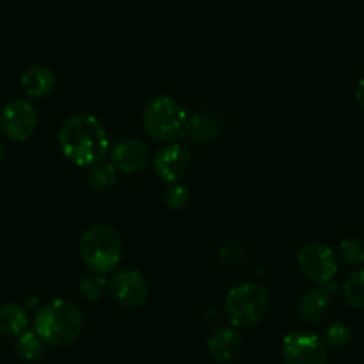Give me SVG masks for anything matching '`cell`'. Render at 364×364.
Segmentation results:
<instances>
[{
	"label": "cell",
	"instance_id": "1",
	"mask_svg": "<svg viewBox=\"0 0 364 364\" xmlns=\"http://www.w3.org/2000/svg\"><path fill=\"white\" fill-rule=\"evenodd\" d=\"M63 156L79 168H91L102 163L109 154V138L99 118L77 113L65 120L58 134Z\"/></svg>",
	"mask_w": 364,
	"mask_h": 364
},
{
	"label": "cell",
	"instance_id": "2",
	"mask_svg": "<svg viewBox=\"0 0 364 364\" xmlns=\"http://www.w3.org/2000/svg\"><path fill=\"white\" fill-rule=\"evenodd\" d=\"M84 327V314L75 302L55 299L38 311L34 332L48 346H65L75 341Z\"/></svg>",
	"mask_w": 364,
	"mask_h": 364
},
{
	"label": "cell",
	"instance_id": "3",
	"mask_svg": "<svg viewBox=\"0 0 364 364\" xmlns=\"http://www.w3.org/2000/svg\"><path fill=\"white\" fill-rule=\"evenodd\" d=\"M79 255L90 272L106 273L114 272L122 259V237L114 227L99 223L84 230L79 241Z\"/></svg>",
	"mask_w": 364,
	"mask_h": 364
},
{
	"label": "cell",
	"instance_id": "4",
	"mask_svg": "<svg viewBox=\"0 0 364 364\" xmlns=\"http://www.w3.org/2000/svg\"><path fill=\"white\" fill-rule=\"evenodd\" d=\"M190 114L173 97L157 95L143 109V125L150 138L164 143H175L188 136Z\"/></svg>",
	"mask_w": 364,
	"mask_h": 364
},
{
	"label": "cell",
	"instance_id": "5",
	"mask_svg": "<svg viewBox=\"0 0 364 364\" xmlns=\"http://www.w3.org/2000/svg\"><path fill=\"white\" fill-rule=\"evenodd\" d=\"M269 307L268 289L259 282H241L234 286L225 296L227 320L237 328L257 325Z\"/></svg>",
	"mask_w": 364,
	"mask_h": 364
},
{
	"label": "cell",
	"instance_id": "6",
	"mask_svg": "<svg viewBox=\"0 0 364 364\" xmlns=\"http://www.w3.org/2000/svg\"><path fill=\"white\" fill-rule=\"evenodd\" d=\"M299 266L307 281L316 286L331 284L338 275V257L328 245L321 241H309L299 254Z\"/></svg>",
	"mask_w": 364,
	"mask_h": 364
},
{
	"label": "cell",
	"instance_id": "7",
	"mask_svg": "<svg viewBox=\"0 0 364 364\" xmlns=\"http://www.w3.org/2000/svg\"><path fill=\"white\" fill-rule=\"evenodd\" d=\"M107 291H109L113 302H117L125 309H136L149 300L150 286L145 275L134 268L118 269L107 281Z\"/></svg>",
	"mask_w": 364,
	"mask_h": 364
},
{
	"label": "cell",
	"instance_id": "8",
	"mask_svg": "<svg viewBox=\"0 0 364 364\" xmlns=\"http://www.w3.org/2000/svg\"><path fill=\"white\" fill-rule=\"evenodd\" d=\"M38 127V109L26 99H11L0 111V131L13 141H26Z\"/></svg>",
	"mask_w": 364,
	"mask_h": 364
},
{
	"label": "cell",
	"instance_id": "9",
	"mask_svg": "<svg viewBox=\"0 0 364 364\" xmlns=\"http://www.w3.org/2000/svg\"><path fill=\"white\" fill-rule=\"evenodd\" d=\"M284 364H327V345L318 336L304 331L289 332L282 339Z\"/></svg>",
	"mask_w": 364,
	"mask_h": 364
},
{
	"label": "cell",
	"instance_id": "10",
	"mask_svg": "<svg viewBox=\"0 0 364 364\" xmlns=\"http://www.w3.org/2000/svg\"><path fill=\"white\" fill-rule=\"evenodd\" d=\"M191 166V154L186 146L170 143L154 159V173L166 184H175L188 173Z\"/></svg>",
	"mask_w": 364,
	"mask_h": 364
},
{
	"label": "cell",
	"instance_id": "11",
	"mask_svg": "<svg viewBox=\"0 0 364 364\" xmlns=\"http://www.w3.org/2000/svg\"><path fill=\"white\" fill-rule=\"evenodd\" d=\"M111 163L122 173L141 171L150 163V150L139 139H122L111 149Z\"/></svg>",
	"mask_w": 364,
	"mask_h": 364
},
{
	"label": "cell",
	"instance_id": "12",
	"mask_svg": "<svg viewBox=\"0 0 364 364\" xmlns=\"http://www.w3.org/2000/svg\"><path fill=\"white\" fill-rule=\"evenodd\" d=\"M336 286L323 284L304 293L299 302V314L307 323H321L328 316L334 300Z\"/></svg>",
	"mask_w": 364,
	"mask_h": 364
},
{
	"label": "cell",
	"instance_id": "13",
	"mask_svg": "<svg viewBox=\"0 0 364 364\" xmlns=\"http://www.w3.org/2000/svg\"><path fill=\"white\" fill-rule=\"evenodd\" d=\"M243 341L234 328H220L208 339V353L215 363L232 364L240 357Z\"/></svg>",
	"mask_w": 364,
	"mask_h": 364
},
{
	"label": "cell",
	"instance_id": "14",
	"mask_svg": "<svg viewBox=\"0 0 364 364\" xmlns=\"http://www.w3.org/2000/svg\"><path fill=\"white\" fill-rule=\"evenodd\" d=\"M22 90L31 99H43L54 90L55 75L47 65H33L22 73Z\"/></svg>",
	"mask_w": 364,
	"mask_h": 364
},
{
	"label": "cell",
	"instance_id": "15",
	"mask_svg": "<svg viewBox=\"0 0 364 364\" xmlns=\"http://www.w3.org/2000/svg\"><path fill=\"white\" fill-rule=\"evenodd\" d=\"M27 325H29V316H27L26 307L15 302L0 306V334L8 338H18L27 331Z\"/></svg>",
	"mask_w": 364,
	"mask_h": 364
},
{
	"label": "cell",
	"instance_id": "16",
	"mask_svg": "<svg viewBox=\"0 0 364 364\" xmlns=\"http://www.w3.org/2000/svg\"><path fill=\"white\" fill-rule=\"evenodd\" d=\"M218 120H216L215 114L209 113V111H198L197 114L190 117V122H188V134L193 136L197 141H213V139L218 136Z\"/></svg>",
	"mask_w": 364,
	"mask_h": 364
},
{
	"label": "cell",
	"instance_id": "17",
	"mask_svg": "<svg viewBox=\"0 0 364 364\" xmlns=\"http://www.w3.org/2000/svg\"><path fill=\"white\" fill-rule=\"evenodd\" d=\"M343 299L352 309H364V269H353L343 284Z\"/></svg>",
	"mask_w": 364,
	"mask_h": 364
},
{
	"label": "cell",
	"instance_id": "18",
	"mask_svg": "<svg viewBox=\"0 0 364 364\" xmlns=\"http://www.w3.org/2000/svg\"><path fill=\"white\" fill-rule=\"evenodd\" d=\"M118 170L113 163H97L90 168L87 182L90 186L97 191H106L117 184Z\"/></svg>",
	"mask_w": 364,
	"mask_h": 364
},
{
	"label": "cell",
	"instance_id": "19",
	"mask_svg": "<svg viewBox=\"0 0 364 364\" xmlns=\"http://www.w3.org/2000/svg\"><path fill=\"white\" fill-rule=\"evenodd\" d=\"M43 345L45 343L41 341L40 336L36 332H23L16 338L15 343V350H16V355L23 360H38L41 355H43Z\"/></svg>",
	"mask_w": 364,
	"mask_h": 364
},
{
	"label": "cell",
	"instance_id": "20",
	"mask_svg": "<svg viewBox=\"0 0 364 364\" xmlns=\"http://www.w3.org/2000/svg\"><path fill=\"white\" fill-rule=\"evenodd\" d=\"M336 257L346 266L364 264V243L357 237H346L338 245Z\"/></svg>",
	"mask_w": 364,
	"mask_h": 364
},
{
	"label": "cell",
	"instance_id": "21",
	"mask_svg": "<svg viewBox=\"0 0 364 364\" xmlns=\"http://www.w3.org/2000/svg\"><path fill=\"white\" fill-rule=\"evenodd\" d=\"M106 289H107V281L104 279V275H100V273H93V272L86 273V275H82L79 281L80 295H82L86 300H90V302L99 300L100 296L104 295Z\"/></svg>",
	"mask_w": 364,
	"mask_h": 364
},
{
	"label": "cell",
	"instance_id": "22",
	"mask_svg": "<svg viewBox=\"0 0 364 364\" xmlns=\"http://www.w3.org/2000/svg\"><path fill=\"white\" fill-rule=\"evenodd\" d=\"M325 345L331 346V348H343V346L348 345L350 341V328L343 323H332L325 328L323 334Z\"/></svg>",
	"mask_w": 364,
	"mask_h": 364
},
{
	"label": "cell",
	"instance_id": "23",
	"mask_svg": "<svg viewBox=\"0 0 364 364\" xmlns=\"http://www.w3.org/2000/svg\"><path fill=\"white\" fill-rule=\"evenodd\" d=\"M188 200H190V193L182 184H168L166 191H164V204L170 209H182L186 208Z\"/></svg>",
	"mask_w": 364,
	"mask_h": 364
},
{
	"label": "cell",
	"instance_id": "24",
	"mask_svg": "<svg viewBox=\"0 0 364 364\" xmlns=\"http://www.w3.org/2000/svg\"><path fill=\"white\" fill-rule=\"evenodd\" d=\"M222 261L229 266H237L243 261V250L236 243H229L222 248Z\"/></svg>",
	"mask_w": 364,
	"mask_h": 364
},
{
	"label": "cell",
	"instance_id": "25",
	"mask_svg": "<svg viewBox=\"0 0 364 364\" xmlns=\"http://www.w3.org/2000/svg\"><path fill=\"white\" fill-rule=\"evenodd\" d=\"M355 100H357V104H359V106L364 109V79H360L359 84H357Z\"/></svg>",
	"mask_w": 364,
	"mask_h": 364
},
{
	"label": "cell",
	"instance_id": "26",
	"mask_svg": "<svg viewBox=\"0 0 364 364\" xmlns=\"http://www.w3.org/2000/svg\"><path fill=\"white\" fill-rule=\"evenodd\" d=\"M2 156H4V145L0 141V159H2Z\"/></svg>",
	"mask_w": 364,
	"mask_h": 364
}]
</instances>
